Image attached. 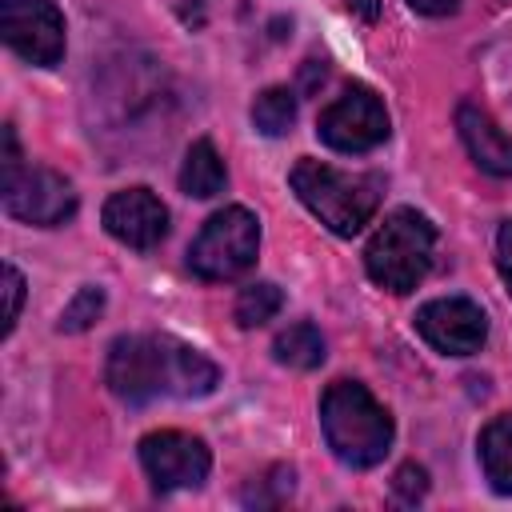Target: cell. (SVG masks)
Segmentation results:
<instances>
[{
  "label": "cell",
  "instance_id": "9a60e30c",
  "mask_svg": "<svg viewBox=\"0 0 512 512\" xmlns=\"http://www.w3.org/2000/svg\"><path fill=\"white\" fill-rule=\"evenodd\" d=\"M272 352H276L280 364H288V368H304V372H308V368L324 364V336L316 332V324L300 320V324H288V328L276 336Z\"/></svg>",
  "mask_w": 512,
  "mask_h": 512
},
{
  "label": "cell",
  "instance_id": "6da1fadb",
  "mask_svg": "<svg viewBox=\"0 0 512 512\" xmlns=\"http://www.w3.org/2000/svg\"><path fill=\"white\" fill-rule=\"evenodd\" d=\"M320 428L332 456L348 468H372L392 448L388 408L356 380H336L320 396Z\"/></svg>",
  "mask_w": 512,
  "mask_h": 512
},
{
  "label": "cell",
  "instance_id": "ba28073f",
  "mask_svg": "<svg viewBox=\"0 0 512 512\" xmlns=\"http://www.w3.org/2000/svg\"><path fill=\"white\" fill-rule=\"evenodd\" d=\"M0 32L4 44L36 68H52L64 56V16L52 0H0Z\"/></svg>",
  "mask_w": 512,
  "mask_h": 512
},
{
  "label": "cell",
  "instance_id": "44dd1931",
  "mask_svg": "<svg viewBox=\"0 0 512 512\" xmlns=\"http://www.w3.org/2000/svg\"><path fill=\"white\" fill-rule=\"evenodd\" d=\"M396 492H404V500H416L424 492V468H416V464L400 468L396 472Z\"/></svg>",
  "mask_w": 512,
  "mask_h": 512
},
{
  "label": "cell",
  "instance_id": "7a4b0ae2",
  "mask_svg": "<svg viewBox=\"0 0 512 512\" xmlns=\"http://www.w3.org/2000/svg\"><path fill=\"white\" fill-rule=\"evenodd\" d=\"M288 184H292L296 200L336 236H356L380 204L376 176L340 172L324 160H296V168L288 172Z\"/></svg>",
  "mask_w": 512,
  "mask_h": 512
},
{
  "label": "cell",
  "instance_id": "2e32d148",
  "mask_svg": "<svg viewBox=\"0 0 512 512\" xmlns=\"http://www.w3.org/2000/svg\"><path fill=\"white\" fill-rule=\"evenodd\" d=\"M292 120H296V96H292V88H264L260 96H256V104H252V124H256V132H264V136H284L288 128H292Z\"/></svg>",
  "mask_w": 512,
  "mask_h": 512
},
{
  "label": "cell",
  "instance_id": "30bf717a",
  "mask_svg": "<svg viewBox=\"0 0 512 512\" xmlns=\"http://www.w3.org/2000/svg\"><path fill=\"white\" fill-rule=\"evenodd\" d=\"M416 332L444 356H472L488 340V316L468 296H440L416 312Z\"/></svg>",
  "mask_w": 512,
  "mask_h": 512
},
{
  "label": "cell",
  "instance_id": "5bb4252c",
  "mask_svg": "<svg viewBox=\"0 0 512 512\" xmlns=\"http://www.w3.org/2000/svg\"><path fill=\"white\" fill-rule=\"evenodd\" d=\"M228 172H224V160L216 152L212 140H196L188 152H184V168H180V188L196 200H208L224 188Z\"/></svg>",
  "mask_w": 512,
  "mask_h": 512
},
{
  "label": "cell",
  "instance_id": "8fae6325",
  "mask_svg": "<svg viewBox=\"0 0 512 512\" xmlns=\"http://www.w3.org/2000/svg\"><path fill=\"white\" fill-rule=\"evenodd\" d=\"M100 220H104V232L112 240H120L128 248H140V252L156 248L164 240V232H168V208L148 188H120V192H112L104 200Z\"/></svg>",
  "mask_w": 512,
  "mask_h": 512
},
{
  "label": "cell",
  "instance_id": "7402d4cb",
  "mask_svg": "<svg viewBox=\"0 0 512 512\" xmlns=\"http://www.w3.org/2000/svg\"><path fill=\"white\" fill-rule=\"evenodd\" d=\"M408 8H416L420 16H448L460 8V0H408Z\"/></svg>",
  "mask_w": 512,
  "mask_h": 512
},
{
  "label": "cell",
  "instance_id": "4fadbf2b",
  "mask_svg": "<svg viewBox=\"0 0 512 512\" xmlns=\"http://www.w3.org/2000/svg\"><path fill=\"white\" fill-rule=\"evenodd\" d=\"M476 456H480L484 480L500 496H512V412L484 424V432L476 440Z\"/></svg>",
  "mask_w": 512,
  "mask_h": 512
},
{
  "label": "cell",
  "instance_id": "ffe728a7",
  "mask_svg": "<svg viewBox=\"0 0 512 512\" xmlns=\"http://www.w3.org/2000/svg\"><path fill=\"white\" fill-rule=\"evenodd\" d=\"M496 268H500L504 284L512 288V220H504L496 232Z\"/></svg>",
  "mask_w": 512,
  "mask_h": 512
},
{
  "label": "cell",
  "instance_id": "8992f818",
  "mask_svg": "<svg viewBox=\"0 0 512 512\" xmlns=\"http://www.w3.org/2000/svg\"><path fill=\"white\" fill-rule=\"evenodd\" d=\"M104 380L120 400L168 396V336H120L108 348Z\"/></svg>",
  "mask_w": 512,
  "mask_h": 512
},
{
  "label": "cell",
  "instance_id": "9c48e42d",
  "mask_svg": "<svg viewBox=\"0 0 512 512\" xmlns=\"http://www.w3.org/2000/svg\"><path fill=\"white\" fill-rule=\"evenodd\" d=\"M140 464L160 492H172V488L204 484V476L212 468V452L200 436L164 428V432H148L140 440Z\"/></svg>",
  "mask_w": 512,
  "mask_h": 512
},
{
  "label": "cell",
  "instance_id": "e0dca14e",
  "mask_svg": "<svg viewBox=\"0 0 512 512\" xmlns=\"http://www.w3.org/2000/svg\"><path fill=\"white\" fill-rule=\"evenodd\" d=\"M280 304H284L280 288L268 284V280H256V284L240 288L232 312H236V324H240V328H260V324H268V320L280 312Z\"/></svg>",
  "mask_w": 512,
  "mask_h": 512
},
{
  "label": "cell",
  "instance_id": "7c38bea8",
  "mask_svg": "<svg viewBox=\"0 0 512 512\" xmlns=\"http://www.w3.org/2000/svg\"><path fill=\"white\" fill-rule=\"evenodd\" d=\"M456 132L468 148V156L488 172V176H512V136L476 104L456 108Z\"/></svg>",
  "mask_w": 512,
  "mask_h": 512
},
{
  "label": "cell",
  "instance_id": "5b68a950",
  "mask_svg": "<svg viewBox=\"0 0 512 512\" xmlns=\"http://www.w3.org/2000/svg\"><path fill=\"white\" fill-rule=\"evenodd\" d=\"M256 248H260V220L248 208L232 204L204 220L200 236L188 248V268L200 280H232L256 264Z\"/></svg>",
  "mask_w": 512,
  "mask_h": 512
},
{
  "label": "cell",
  "instance_id": "52a82bcc",
  "mask_svg": "<svg viewBox=\"0 0 512 512\" xmlns=\"http://www.w3.org/2000/svg\"><path fill=\"white\" fill-rule=\"evenodd\" d=\"M316 132L328 148L336 152H368L376 144L388 140V112H384V100L364 88V84H352L344 96H336L320 120H316Z\"/></svg>",
  "mask_w": 512,
  "mask_h": 512
},
{
  "label": "cell",
  "instance_id": "ac0fdd59",
  "mask_svg": "<svg viewBox=\"0 0 512 512\" xmlns=\"http://www.w3.org/2000/svg\"><path fill=\"white\" fill-rule=\"evenodd\" d=\"M100 312H104V292L88 284V288H80V292L68 300V308H64V316H60V332H84Z\"/></svg>",
  "mask_w": 512,
  "mask_h": 512
},
{
  "label": "cell",
  "instance_id": "d6986e66",
  "mask_svg": "<svg viewBox=\"0 0 512 512\" xmlns=\"http://www.w3.org/2000/svg\"><path fill=\"white\" fill-rule=\"evenodd\" d=\"M20 304H24V276L8 264V268H4V336L16 328V320H20Z\"/></svg>",
  "mask_w": 512,
  "mask_h": 512
},
{
  "label": "cell",
  "instance_id": "3957f363",
  "mask_svg": "<svg viewBox=\"0 0 512 512\" xmlns=\"http://www.w3.org/2000/svg\"><path fill=\"white\" fill-rule=\"evenodd\" d=\"M432 248H436V228L428 224V216H420L416 208H396L372 232V240L364 248V268H368L372 284L404 296L428 276Z\"/></svg>",
  "mask_w": 512,
  "mask_h": 512
},
{
  "label": "cell",
  "instance_id": "603a6c76",
  "mask_svg": "<svg viewBox=\"0 0 512 512\" xmlns=\"http://www.w3.org/2000/svg\"><path fill=\"white\" fill-rule=\"evenodd\" d=\"M344 8H348L352 16H360L364 24L380 20V0H344Z\"/></svg>",
  "mask_w": 512,
  "mask_h": 512
},
{
  "label": "cell",
  "instance_id": "277c9868",
  "mask_svg": "<svg viewBox=\"0 0 512 512\" xmlns=\"http://www.w3.org/2000/svg\"><path fill=\"white\" fill-rule=\"evenodd\" d=\"M0 192H4V212L24 220V224H36V228L64 224L76 212L72 184L52 168L24 164L12 128H4V180H0Z\"/></svg>",
  "mask_w": 512,
  "mask_h": 512
}]
</instances>
